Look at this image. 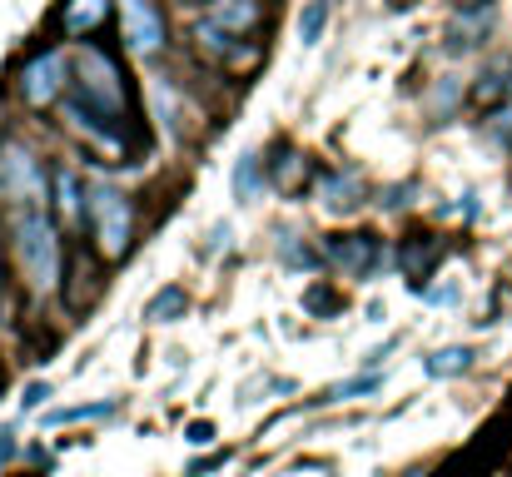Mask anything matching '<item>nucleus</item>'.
Listing matches in <instances>:
<instances>
[{
    "instance_id": "nucleus-7",
    "label": "nucleus",
    "mask_w": 512,
    "mask_h": 477,
    "mask_svg": "<svg viewBox=\"0 0 512 477\" xmlns=\"http://www.w3.org/2000/svg\"><path fill=\"white\" fill-rule=\"evenodd\" d=\"M324 264H329L334 274H343V279H368V274H378L383 249H378L373 234H339V239H329Z\"/></svg>"
},
{
    "instance_id": "nucleus-17",
    "label": "nucleus",
    "mask_w": 512,
    "mask_h": 477,
    "mask_svg": "<svg viewBox=\"0 0 512 477\" xmlns=\"http://www.w3.org/2000/svg\"><path fill=\"white\" fill-rule=\"evenodd\" d=\"M264 194V159L259 155H244L239 164H234V199H259Z\"/></svg>"
},
{
    "instance_id": "nucleus-20",
    "label": "nucleus",
    "mask_w": 512,
    "mask_h": 477,
    "mask_svg": "<svg viewBox=\"0 0 512 477\" xmlns=\"http://www.w3.org/2000/svg\"><path fill=\"white\" fill-rule=\"evenodd\" d=\"M378 373H358V378H343V383H334L329 393H324V403H348V398H368V393H378Z\"/></svg>"
},
{
    "instance_id": "nucleus-19",
    "label": "nucleus",
    "mask_w": 512,
    "mask_h": 477,
    "mask_svg": "<svg viewBox=\"0 0 512 477\" xmlns=\"http://www.w3.org/2000/svg\"><path fill=\"white\" fill-rule=\"evenodd\" d=\"M329 15H334V5H329V0H309V5H304V15H299V40H304V45H319V40H324V30H329Z\"/></svg>"
},
{
    "instance_id": "nucleus-2",
    "label": "nucleus",
    "mask_w": 512,
    "mask_h": 477,
    "mask_svg": "<svg viewBox=\"0 0 512 477\" xmlns=\"http://www.w3.org/2000/svg\"><path fill=\"white\" fill-rule=\"evenodd\" d=\"M10 249H15V274L20 284L45 299L60 289L65 279V239H60V219L45 204H25L10 214Z\"/></svg>"
},
{
    "instance_id": "nucleus-9",
    "label": "nucleus",
    "mask_w": 512,
    "mask_h": 477,
    "mask_svg": "<svg viewBox=\"0 0 512 477\" xmlns=\"http://www.w3.org/2000/svg\"><path fill=\"white\" fill-rule=\"evenodd\" d=\"M314 194H319V204L329 214H353L363 204V194H368V179L358 169H324L314 179Z\"/></svg>"
},
{
    "instance_id": "nucleus-14",
    "label": "nucleus",
    "mask_w": 512,
    "mask_h": 477,
    "mask_svg": "<svg viewBox=\"0 0 512 477\" xmlns=\"http://www.w3.org/2000/svg\"><path fill=\"white\" fill-rule=\"evenodd\" d=\"M508 75H512L508 55H503V60H493V65H488V70L473 80V90H468V95H473V105H498V100L508 95V85H512Z\"/></svg>"
},
{
    "instance_id": "nucleus-6",
    "label": "nucleus",
    "mask_w": 512,
    "mask_h": 477,
    "mask_svg": "<svg viewBox=\"0 0 512 477\" xmlns=\"http://www.w3.org/2000/svg\"><path fill=\"white\" fill-rule=\"evenodd\" d=\"M0 199L15 204V209H25V204H45L50 209V169L20 140L0 145Z\"/></svg>"
},
{
    "instance_id": "nucleus-4",
    "label": "nucleus",
    "mask_w": 512,
    "mask_h": 477,
    "mask_svg": "<svg viewBox=\"0 0 512 477\" xmlns=\"http://www.w3.org/2000/svg\"><path fill=\"white\" fill-rule=\"evenodd\" d=\"M70 80H75V65H70V50L50 45V50H35L20 75H15V90L30 110H55L65 95H70Z\"/></svg>"
},
{
    "instance_id": "nucleus-8",
    "label": "nucleus",
    "mask_w": 512,
    "mask_h": 477,
    "mask_svg": "<svg viewBox=\"0 0 512 477\" xmlns=\"http://www.w3.org/2000/svg\"><path fill=\"white\" fill-rule=\"evenodd\" d=\"M204 20L229 30V35H239V40H249V35H259L269 25V10H264V0H209Z\"/></svg>"
},
{
    "instance_id": "nucleus-11",
    "label": "nucleus",
    "mask_w": 512,
    "mask_h": 477,
    "mask_svg": "<svg viewBox=\"0 0 512 477\" xmlns=\"http://www.w3.org/2000/svg\"><path fill=\"white\" fill-rule=\"evenodd\" d=\"M115 15V0H60V30L70 35V40H90V35H100L105 30V20Z\"/></svg>"
},
{
    "instance_id": "nucleus-21",
    "label": "nucleus",
    "mask_w": 512,
    "mask_h": 477,
    "mask_svg": "<svg viewBox=\"0 0 512 477\" xmlns=\"http://www.w3.org/2000/svg\"><path fill=\"white\" fill-rule=\"evenodd\" d=\"M279 259H284L289 269H319V264H324V249H309L299 234H289V239L279 244Z\"/></svg>"
},
{
    "instance_id": "nucleus-12",
    "label": "nucleus",
    "mask_w": 512,
    "mask_h": 477,
    "mask_svg": "<svg viewBox=\"0 0 512 477\" xmlns=\"http://www.w3.org/2000/svg\"><path fill=\"white\" fill-rule=\"evenodd\" d=\"M493 0H463V10L448 20V45L453 50H468V45H478L488 30H493Z\"/></svg>"
},
{
    "instance_id": "nucleus-25",
    "label": "nucleus",
    "mask_w": 512,
    "mask_h": 477,
    "mask_svg": "<svg viewBox=\"0 0 512 477\" xmlns=\"http://www.w3.org/2000/svg\"><path fill=\"white\" fill-rule=\"evenodd\" d=\"M45 398H50V383H30L25 388V408H40Z\"/></svg>"
},
{
    "instance_id": "nucleus-3",
    "label": "nucleus",
    "mask_w": 512,
    "mask_h": 477,
    "mask_svg": "<svg viewBox=\"0 0 512 477\" xmlns=\"http://www.w3.org/2000/svg\"><path fill=\"white\" fill-rule=\"evenodd\" d=\"M85 229H90V244L105 264H120L130 249H135V204L125 189L115 184H90V199H85Z\"/></svg>"
},
{
    "instance_id": "nucleus-23",
    "label": "nucleus",
    "mask_w": 512,
    "mask_h": 477,
    "mask_svg": "<svg viewBox=\"0 0 512 477\" xmlns=\"http://www.w3.org/2000/svg\"><path fill=\"white\" fill-rule=\"evenodd\" d=\"M309 309H329V314H339V299L334 294H324V289H309V299H304Z\"/></svg>"
},
{
    "instance_id": "nucleus-16",
    "label": "nucleus",
    "mask_w": 512,
    "mask_h": 477,
    "mask_svg": "<svg viewBox=\"0 0 512 477\" xmlns=\"http://www.w3.org/2000/svg\"><path fill=\"white\" fill-rule=\"evenodd\" d=\"M433 378H458V373H468L473 368V348H463V343H453V348H438V353H428V363H423Z\"/></svg>"
},
{
    "instance_id": "nucleus-5",
    "label": "nucleus",
    "mask_w": 512,
    "mask_h": 477,
    "mask_svg": "<svg viewBox=\"0 0 512 477\" xmlns=\"http://www.w3.org/2000/svg\"><path fill=\"white\" fill-rule=\"evenodd\" d=\"M120 45L130 60H155L170 50V10L165 0H115Z\"/></svg>"
},
{
    "instance_id": "nucleus-15",
    "label": "nucleus",
    "mask_w": 512,
    "mask_h": 477,
    "mask_svg": "<svg viewBox=\"0 0 512 477\" xmlns=\"http://www.w3.org/2000/svg\"><path fill=\"white\" fill-rule=\"evenodd\" d=\"M438 254H443V249H438L428 234H413V239L398 249V264H403V274H408V279H428V269L438 264Z\"/></svg>"
},
{
    "instance_id": "nucleus-26",
    "label": "nucleus",
    "mask_w": 512,
    "mask_h": 477,
    "mask_svg": "<svg viewBox=\"0 0 512 477\" xmlns=\"http://www.w3.org/2000/svg\"><path fill=\"white\" fill-rule=\"evenodd\" d=\"M10 453H15V443H10V433H0V463H5Z\"/></svg>"
},
{
    "instance_id": "nucleus-28",
    "label": "nucleus",
    "mask_w": 512,
    "mask_h": 477,
    "mask_svg": "<svg viewBox=\"0 0 512 477\" xmlns=\"http://www.w3.org/2000/svg\"><path fill=\"white\" fill-rule=\"evenodd\" d=\"M393 5H413V0H393Z\"/></svg>"
},
{
    "instance_id": "nucleus-18",
    "label": "nucleus",
    "mask_w": 512,
    "mask_h": 477,
    "mask_svg": "<svg viewBox=\"0 0 512 477\" xmlns=\"http://www.w3.org/2000/svg\"><path fill=\"white\" fill-rule=\"evenodd\" d=\"M184 314H189V289H179V284H170L165 294H155L150 309H145L150 323H174V318H184Z\"/></svg>"
},
{
    "instance_id": "nucleus-1",
    "label": "nucleus",
    "mask_w": 512,
    "mask_h": 477,
    "mask_svg": "<svg viewBox=\"0 0 512 477\" xmlns=\"http://www.w3.org/2000/svg\"><path fill=\"white\" fill-rule=\"evenodd\" d=\"M75 80H70V100H80L85 110L115 120V125H140V105H135V85L125 70V55L100 45V40H80V50L70 55Z\"/></svg>"
},
{
    "instance_id": "nucleus-13",
    "label": "nucleus",
    "mask_w": 512,
    "mask_h": 477,
    "mask_svg": "<svg viewBox=\"0 0 512 477\" xmlns=\"http://www.w3.org/2000/svg\"><path fill=\"white\" fill-rule=\"evenodd\" d=\"M309 174H314V159L304 155V150H279V159L269 164V179H274L279 189H289V194H294V189H304V179H309Z\"/></svg>"
},
{
    "instance_id": "nucleus-24",
    "label": "nucleus",
    "mask_w": 512,
    "mask_h": 477,
    "mask_svg": "<svg viewBox=\"0 0 512 477\" xmlns=\"http://www.w3.org/2000/svg\"><path fill=\"white\" fill-rule=\"evenodd\" d=\"M433 105L453 110V105H458V85H438V90H433Z\"/></svg>"
},
{
    "instance_id": "nucleus-27",
    "label": "nucleus",
    "mask_w": 512,
    "mask_h": 477,
    "mask_svg": "<svg viewBox=\"0 0 512 477\" xmlns=\"http://www.w3.org/2000/svg\"><path fill=\"white\" fill-rule=\"evenodd\" d=\"M170 5H189L194 10V5H209V0H170Z\"/></svg>"
},
{
    "instance_id": "nucleus-22",
    "label": "nucleus",
    "mask_w": 512,
    "mask_h": 477,
    "mask_svg": "<svg viewBox=\"0 0 512 477\" xmlns=\"http://www.w3.org/2000/svg\"><path fill=\"white\" fill-rule=\"evenodd\" d=\"M115 413V403L105 398V403H80V408H60V413H50L45 423H80V418H110Z\"/></svg>"
},
{
    "instance_id": "nucleus-10",
    "label": "nucleus",
    "mask_w": 512,
    "mask_h": 477,
    "mask_svg": "<svg viewBox=\"0 0 512 477\" xmlns=\"http://www.w3.org/2000/svg\"><path fill=\"white\" fill-rule=\"evenodd\" d=\"M85 199H90V184L75 169H50V204L65 229H85Z\"/></svg>"
}]
</instances>
